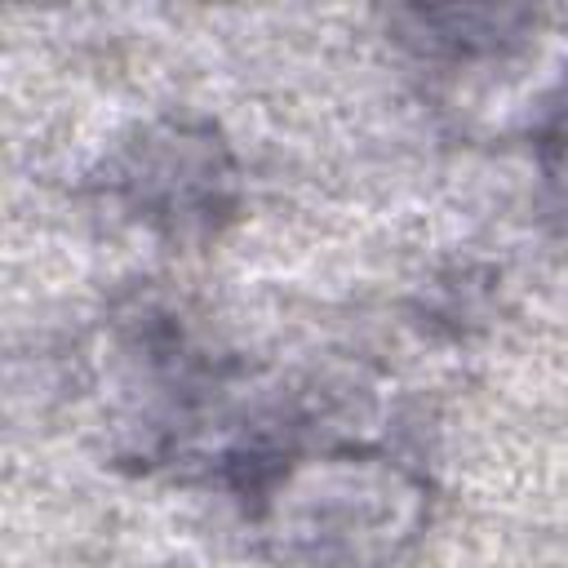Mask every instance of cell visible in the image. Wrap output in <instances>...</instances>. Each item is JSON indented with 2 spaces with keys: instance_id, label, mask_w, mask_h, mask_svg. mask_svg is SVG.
Wrapping results in <instances>:
<instances>
[{
  "instance_id": "1",
  "label": "cell",
  "mask_w": 568,
  "mask_h": 568,
  "mask_svg": "<svg viewBox=\"0 0 568 568\" xmlns=\"http://www.w3.org/2000/svg\"><path fill=\"white\" fill-rule=\"evenodd\" d=\"M546 173H550V186L564 195V209H568V102L555 111L550 129H546Z\"/></svg>"
}]
</instances>
